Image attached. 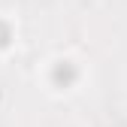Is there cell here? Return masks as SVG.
Returning <instances> with one entry per match:
<instances>
[{
  "instance_id": "cell-1",
  "label": "cell",
  "mask_w": 127,
  "mask_h": 127,
  "mask_svg": "<svg viewBox=\"0 0 127 127\" xmlns=\"http://www.w3.org/2000/svg\"><path fill=\"white\" fill-rule=\"evenodd\" d=\"M52 79H55L58 85H64V88H67L70 82H76V70L70 67V64H58V67H55V73H52Z\"/></svg>"
},
{
  "instance_id": "cell-2",
  "label": "cell",
  "mask_w": 127,
  "mask_h": 127,
  "mask_svg": "<svg viewBox=\"0 0 127 127\" xmlns=\"http://www.w3.org/2000/svg\"><path fill=\"white\" fill-rule=\"evenodd\" d=\"M9 36H12V30H9V24H6V21H0V49H3V45L9 42Z\"/></svg>"
}]
</instances>
